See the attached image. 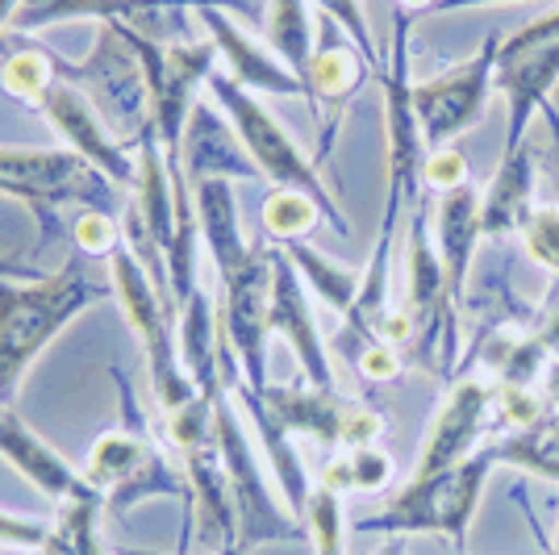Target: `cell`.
I'll return each mask as SVG.
<instances>
[{"instance_id": "cell-20", "label": "cell", "mask_w": 559, "mask_h": 555, "mask_svg": "<svg viewBox=\"0 0 559 555\" xmlns=\"http://www.w3.org/2000/svg\"><path fill=\"white\" fill-rule=\"evenodd\" d=\"M535 180H538V146L531 139L518 146H501V163L492 180L480 192V231L485 238H506L522 231L526 213L535 205Z\"/></svg>"}, {"instance_id": "cell-19", "label": "cell", "mask_w": 559, "mask_h": 555, "mask_svg": "<svg viewBox=\"0 0 559 555\" xmlns=\"http://www.w3.org/2000/svg\"><path fill=\"white\" fill-rule=\"evenodd\" d=\"M0 460L9 463V468H17L29 485L38 488L43 497H50V501H59V506H68L75 497L93 493V485L84 481V472H75V468H71L47 439H38L13 410H0Z\"/></svg>"}, {"instance_id": "cell-16", "label": "cell", "mask_w": 559, "mask_h": 555, "mask_svg": "<svg viewBox=\"0 0 559 555\" xmlns=\"http://www.w3.org/2000/svg\"><path fill=\"white\" fill-rule=\"evenodd\" d=\"M201 13V22L210 29V43L217 47V59L226 63L234 80L242 84V88H251V93H267V96H309L301 75H293V71L284 68L276 59V50L255 43L242 25L234 22L230 13L222 9V4H205V9H197Z\"/></svg>"}, {"instance_id": "cell-48", "label": "cell", "mask_w": 559, "mask_h": 555, "mask_svg": "<svg viewBox=\"0 0 559 555\" xmlns=\"http://www.w3.org/2000/svg\"><path fill=\"white\" fill-rule=\"evenodd\" d=\"M188 9H205V4H242V0H180Z\"/></svg>"}, {"instance_id": "cell-36", "label": "cell", "mask_w": 559, "mask_h": 555, "mask_svg": "<svg viewBox=\"0 0 559 555\" xmlns=\"http://www.w3.org/2000/svg\"><path fill=\"white\" fill-rule=\"evenodd\" d=\"M318 9H322V17H330V22L347 34L368 63H380L372 29H368V17H364V4H359V0H318Z\"/></svg>"}, {"instance_id": "cell-14", "label": "cell", "mask_w": 559, "mask_h": 555, "mask_svg": "<svg viewBox=\"0 0 559 555\" xmlns=\"http://www.w3.org/2000/svg\"><path fill=\"white\" fill-rule=\"evenodd\" d=\"M492 405H497V389L492 385H485V380H460L447 393L443 410L435 414V426H430V439L421 447L414 476H435V472H447L455 463L472 460L480 451V439H485L489 422L497 417Z\"/></svg>"}, {"instance_id": "cell-17", "label": "cell", "mask_w": 559, "mask_h": 555, "mask_svg": "<svg viewBox=\"0 0 559 555\" xmlns=\"http://www.w3.org/2000/svg\"><path fill=\"white\" fill-rule=\"evenodd\" d=\"M559 84V38L535 43L522 50H501L497 75H492V93L506 96L510 105V126H506V146L526 142V130L547 105L551 88Z\"/></svg>"}, {"instance_id": "cell-9", "label": "cell", "mask_w": 559, "mask_h": 555, "mask_svg": "<svg viewBox=\"0 0 559 555\" xmlns=\"http://www.w3.org/2000/svg\"><path fill=\"white\" fill-rule=\"evenodd\" d=\"M259 405L276 417L280 426L297 439L322 442L330 451H355V447H376L384 435V414H376L359 401L338 397V389H313V385H267L255 389Z\"/></svg>"}, {"instance_id": "cell-15", "label": "cell", "mask_w": 559, "mask_h": 555, "mask_svg": "<svg viewBox=\"0 0 559 555\" xmlns=\"http://www.w3.org/2000/svg\"><path fill=\"white\" fill-rule=\"evenodd\" d=\"M180 468L192 488V501H188V547L197 539V547L205 555H238V513H234L230 481H226V468L217 456V442H201L180 456Z\"/></svg>"}, {"instance_id": "cell-4", "label": "cell", "mask_w": 559, "mask_h": 555, "mask_svg": "<svg viewBox=\"0 0 559 555\" xmlns=\"http://www.w3.org/2000/svg\"><path fill=\"white\" fill-rule=\"evenodd\" d=\"M121 389V426L105 430L88 451L84 463V481L105 497V509L114 518H126L134 506L151 497H185L192 501L185 468H171L164 451L146 435V417L139 414V401L130 393V385L114 376Z\"/></svg>"}, {"instance_id": "cell-37", "label": "cell", "mask_w": 559, "mask_h": 555, "mask_svg": "<svg viewBox=\"0 0 559 555\" xmlns=\"http://www.w3.org/2000/svg\"><path fill=\"white\" fill-rule=\"evenodd\" d=\"M421 185L426 192L443 197V192H455V188L467 185V160L460 146H439L426 155V167H421Z\"/></svg>"}, {"instance_id": "cell-26", "label": "cell", "mask_w": 559, "mask_h": 555, "mask_svg": "<svg viewBox=\"0 0 559 555\" xmlns=\"http://www.w3.org/2000/svg\"><path fill=\"white\" fill-rule=\"evenodd\" d=\"M284 255L293 259V268H297V276L305 280V288H313V293L322 297V305H330L334 314L350 318V309H355V302H359L364 272L334 263L330 255H322L318 247H309V243H288Z\"/></svg>"}, {"instance_id": "cell-1", "label": "cell", "mask_w": 559, "mask_h": 555, "mask_svg": "<svg viewBox=\"0 0 559 555\" xmlns=\"http://www.w3.org/2000/svg\"><path fill=\"white\" fill-rule=\"evenodd\" d=\"M109 293L114 284L88 272L84 251H75L50 276H0V410H13V397L22 389L25 371L38 364V355Z\"/></svg>"}, {"instance_id": "cell-47", "label": "cell", "mask_w": 559, "mask_h": 555, "mask_svg": "<svg viewBox=\"0 0 559 555\" xmlns=\"http://www.w3.org/2000/svg\"><path fill=\"white\" fill-rule=\"evenodd\" d=\"M22 555H68V552H63V543H59V539H55V531H50L47 547H38V552H22Z\"/></svg>"}, {"instance_id": "cell-33", "label": "cell", "mask_w": 559, "mask_h": 555, "mask_svg": "<svg viewBox=\"0 0 559 555\" xmlns=\"http://www.w3.org/2000/svg\"><path fill=\"white\" fill-rule=\"evenodd\" d=\"M522 243L526 255L543 272L559 276V201H535L526 222H522Z\"/></svg>"}, {"instance_id": "cell-38", "label": "cell", "mask_w": 559, "mask_h": 555, "mask_svg": "<svg viewBox=\"0 0 559 555\" xmlns=\"http://www.w3.org/2000/svg\"><path fill=\"white\" fill-rule=\"evenodd\" d=\"M50 531L55 527H47L43 518H25V513L0 509V547H9V552H38V547H47Z\"/></svg>"}, {"instance_id": "cell-31", "label": "cell", "mask_w": 559, "mask_h": 555, "mask_svg": "<svg viewBox=\"0 0 559 555\" xmlns=\"http://www.w3.org/2000/svg\"><path fill=\"white\" fill-rule=\"evenodd\" d=\"M305 531H309V547L313 555H343L347 552V509H343V493L330 485H313L309 506H305Z\"/></svg>"}, {"instance_id": "cell-28", "label": "cell", "mask_w": 559, "mask_h": 555, "mask_svg": "<svg viewBox=\"0 0 559 555\" xmlns=\"http://www.w3.org/2000/svg\"><path fill=\"white\" fill-rule=\"evenodd\" d=\"M497 463H510V468H522L531 476H543L559 485V422L556 417H543L531 430H513L501 442H489Z\"/></svg>"}, {"instance_id": "cell-8", "label": "cell", "mask_w": 559, "mask_h": 555, "mask_svg": "<svg viewBox=\"0 0 559 555\" xmlns=\"http://www.w3.org/2000/svg\"><path fill=\"white\" fill-rule=\"evenodd\" d=\"M109 180L68 146H0V197H17L38 217L59 205H96Z\"/></svg>"}, {"instance_id": "cell-29", "label": "cell", "mask_w": 559, "mask_h": 555, "mask_svg": "<svg viewBox=\"0 0 559 555\" xmlns=\"http://www.w3.org/2000/svg\"><path fill=\"white\" fill-rule=\"evenodd\" d=\"M59 75H63L59 55H50V50H17V55H9L0 63V88L13 96V101L38 109Z\"/></svg>"}, {"instance_id": "cell-21", "label": "cell", "mask_w": 559, "mask_h": 555, "mask_svg": "<svg viewBox=\"0 0 559 555\" xmlns=\"http://www.w3.org/2000/svg\"><path fill=\"white\" fill-rule=\"evenodd\" d=\"M480 238H485V231H480V192L472 185L443 192L439 205H435V251H439V263H443L451 305L464 297L472 255H476Z\"/></svg>"}, {"instance_id": "cell-22", "label": "cell", "mask_w": 559, "mask_h": 555, "mask_svg": "<svg viewBox=\"0 0 559 555\" xmlns=\"http://www.w3.org/2000/svg\"><path fill=\"white\" fill-rule=\"evenodd\" d=\"M171 9H188V4H180V0H22V9H17L9 29L34 34L43 25L71 22V17L96 25H139V17H159V13H171Z\"/></svg>"}, {"instance_id": "cell-43", "label": "cell", "mask_w": 559, "mask_h": 555, "mask_svg": "<svg viewBox=\"0 0 559 555\" xmlns=\"http://www.w3.org/2000/svg\"><path fill=\"white\" fill-rule=\"evenodd\" d=\"M538 339L547 343V351H551V355H559V314H556V318H551V322H547V330H543Z\"/></svg>"}, {"instance_id": "cell-10", "label": "cell", "mask_w": 559, "mask_h": 555, "mask_svg": "<svg viewBox=\"0 0 559 555\" xmlns=\"http://www.w3.org/2000/svg\"><path fill=\"white\" fill-rule=\"evenodd\" d=\"M501 43L506 38L489 34L476 47V55H467L464 63H455V68H447L439 75L414 84V105H418L421 134H426L430 151L455 146V139L467 134L485 117V105H489V93H492V75H497V59H501Z\"/></svg>"}, {"instance_id": "cell-44", "label": "cell", "mask_w": 559, "mask_h": 555, "mask_svg": "<svg viewBox=\"0 0 559 555\" xmlns=\"http://www.w3.org/2000/svg\"><path fill=\"white\" fill-rule=\"evenodd\" d=\"M17 9H22V0H0V29H9V25H13Z\"/></svg>"}, {"instance_id": "cell-11", "label": "cell", "mask_w": 559, "mask_h": 555, "mask_svg": "<svg viewBox=\"0 0 559 555\" xmlns=\"http://www.w3.org/2000/svg\"><path fill=\"white\" fill-rule=\"evenodd\" d=\"M222 284V330L230 343L238 371L251 389H267V297H272V255L259 251L247 268H238L230 276L217 280Z\"/></svg>"}, {"instance_id": "cell-25", "label": "cell", "mask_w": 559, "mask_h": 555, "mask_svg": "<svg viewBox=\"0 0 559 555\" xmlns=\"http://www.w3.org/2000/svg\"><path fill=\"white\" fill-rule=\"evenodd\" d=\"M263 38H267V47L276 50V59L293 75H301V80L309 75L313 50H318V25L309 17L305 0H267Z\"/></svg>"}, {"instance_id": "cell-3", "label": "cell", "mask_w": 559, "mask_h": 555, "mask_svg": "<svg viewBox=\"0 0 559 555\" xmlns=\"http://www.w3.org/2000/svg\"><path fill=\"white\" fill-rule=\"evenodd\" d=\"M497 468L492 447H480L472 460L455 463L435 476H409V485L393 493L384 506L359 518L355 531L364 534H389V539H405V534H443L455 543V555H467V531L472 518L480 509V493L485 481Z\"/></svg>"}, {"instance_id": "cell-42", "label": "cell", "mask_w": 559, "mask_h": 555, "mask_svg": "<svg viewBox=\"0 0 559 555\" xmlns=\"http://www.w3.org/2000/svg\"><path fill=\"white\" fill-rule=\"evenodd\" d=\"M485 4H518V0H439L430 13H455V9H485Z\"/></svg>"}, {"instance_id": "cell-6", "label": "cell", "mask_w": 559, "mask_h": 555, "mask_svg": "<svg viewBox=\"0 0 559 555\" xmlns=\"http://www.w3.org/2000/svg\"><path fill=\"white\" fill-rule=\"evenodd\" d=\"M205 93L213 96V105H217L222 114L230 117V126L238 130L247 155L255 160L259 176L272 180V188H297L305 197H313V201L322 205V213H326L330 231L338 234V238H350L347 213L338 209L334 192H330L326 180H322V172H318V163L297 146V139L280 126L276 114H272L251 88H242L230 71H213Z\"/></svg>"}, {"instance_id": "cell-13", "label": "cell", "mask_w": 559, "mask_h": 555, "mask_svg": "<svg viewBox=\"0 0 559 555\" xmlns=\"http://www.w3.org/2000/svg\"><path fill=\"white\" fill-rule=\"evenodd\" d=\"M38 114L47 117L50 126L59 130V139L68 151H75L84 163H93L96 172L117 188H134V176H139V160L121 146V142L109 134L105 117L96 114V105L80 93L75 84H55Z\"/></svg>"}, {"instance_id": "cell-7", "label": "cell", "mask_w": 559, "mask_h": 555, "mask_svg": "<svg viewBox=\"0 0 559 555\" xmlns=\"http://www.w3.org/2000/svg\"><path fill=\"white\" fill-rule=\"evenodd\" d=\"M109 284H114L117 305H121V314H126V322H130L142 355H146V380H151V393L159 401V410L164 414L185 410L188 401L201 397V389L180 359L176 309L167 302V293L146 276V268L130 255L126 243L109 255Z\"/></svg>"}, {"instance_id": "cell-46", "label": "cell", "mask_w": 559, "mask_h": 555, "mask_svg": "<svg viewBox=\"0 0 559 555\" xmlns=\"http://www.w3.org/2000/svg\"><path fill=\"white\" fill-rule=\"evenodd\" d=\"M547 380H551V405L559 410V355L547 364Z\"/></svg>"}, {"instance_id": "cell-34", "label": "cell", "mask_w": 559, "mask_h": 555, "mask_svg": "<svg viewBox=\"0 0 559 555\" xmlns=\"http://www.w3.org/2000/svg\"><path fill=\"white\" fill-rule=\"evenodd\" d=\"M71 238H75V247L84 255L109 259V255L121 247V222L105 217L100 209H84V213L75 217V226H71Z\"/></svg>"}, {"instance_id": "cell-23", "label": "cell", "mask_w": 559, "mask_h": 555, "mask_svg": "<svg viewBox=\"0 0 559 555\" xmlns=\"http://www.w3.org/2000/svg\"><path fill=\"white\" fill-rule=\"evenodd\" d=\"M405 309L414 314L418 326H430L435 318H451V297H447V276L439 251H435V234L426 226V209L414 213L409 222V243H405Z\"/></svg>"}, {"instance_id": "cell-35", "label": "cell", "mask_w": 559, "mask_h": 555, "mask_svg": "<svg viewBox=\"0 0 559 555\" xmlns=\"http://www.w3.org/2000/svg\"><path fill=\"white\" fill-rule=\"evenodd\" d=\"M497 422L510 430H531L547 417V401L535 397L531 389H513V385H497Z\"/></svg>"}, {"instance_id": "cell-2", "label": "cell", "mask_w": 559, "mask_h": 555, "mask_svg": "<svg viewBox=\"0 0 559 555\" xmlns=\"http://www.w3.org/2000/svg\"><path fill=\"white\" fill-rule=\"evenodd\" d=\"M409 29L414 13L396 9L393 13V47H389V68L380 71L384 84V172H389V201L376 234V259H393V238L401 213L421 205V167H426V134H421L418 105H414V71H409Z\"/></svg>"}, {"instance_id": "cell-49", "label": "cell", "mask_w": 559, "mask_h": 555, "mask_svg": "<svg viewBox=\"0 0 559 555\" xmlns=\"http://www.w3.org/2000/svg\"><path fill=\"white\" fill-rule=\"evenodd\" d=\"M405 552V543H401V539H393V543H389V552H380V555H401Z\"/></svg>"}, {"instance_id": "cell-39", "label": "cell", "mask_w": 559, "mask_h": 555, "mask_svg": "<svg viewBox=\"0 0 559 555\" xmlns=\"http://www.w3.org/2000/svg\"><path fill=\"white\" fill-rule=\"evenodd\" d=\"M355 368H359V376L364 380H372V385H389V380H396L401 376V351L393 347V343H384V339H368L364 347L355 351Z\"/></svg>"}, {"instance_id": "cell-18", "label": "cell", "mask_w": 559, "mask_h": 555, "mask_svg": "<svg viewBox=\"0 0 559 555\" xmlns=\"http://www.w3.org/2000/svg\"><path fill=\"white\" fill-rule=\"evenodd\" d=\"M185 176L188 185L226 176V180H255L259 167L247 155V146L230 126V117L222 114L213 101H197L185 126Z\"/></svg>"}, {"instance_id": "cell-32", "label": "cell", "mask_w": 559, "mask_h": 555, "mask_svg": "<svg viewBox=\"0 0 559 555\" xmlns=\"http://www.w3.org/2000/svg\"><path fill=\"white\" fill-rule=\"evenodd\" d=\"M100 509H105V497L100 493H84V497H75L68 506H59V522H55V539L63 543V552L68 555H114L105 543H100V527H96V518H100Z\"/></svg>"}, {"instance_id": "cell-30", "label": "cell", "mask_w": 559, "mask_h": 555, "mask_svg": "<svg viewBox=\"0 0 559 555\" xmlns=\"http://www.w3.org/2000/svg\"><path fill=\"white\" fill-rule=\"evenodd\" d=\"M389 481H393V460L380 447L343 451L322 472V485H330L334 493H380V488H389Z\"/></svg>"}, {"instance_id": "cell-41", "label": "cell", "mask_w": 559, "mask_h": 555, "mask_svg": "<svg viewBox=\"0 0 559 555\" xmlns=\"http://www.w3.org/2000/svg\"><path fill=\"white\" fill-rule=\"evenodd\" d=\"M0 276H9V280H38L43 272H38V268H29V263H22V259H13V255H0Z\"/></svg>"}, {"instance_id": "cell-24", "label": "cell", "mask_w": 559, "mask_h": 555, "mask_svg": "<svg viewBox=\"0 0 559 555\" xmlns=\"http://www.w3.org/2000/svg\"><path fill=\"white\" fill-rule=\"evenodd\" d=\"M368 59L359 55V47L343 38V43H330L322 38V47L313 50V63H309V75H305V88H309V105H313V114H322V109H343L350 96L364 88V80H368Z\"/></svg>"}, {"instance_id": "cell-12", "label": "cell", "mask_w": 559, "mask_h": 555, "mask_svg": "<svg viewBox=\"0 0 559 555\" xmlns=\"http://www.w3.org/2000/svg\"><path fill=\"white\" fill-rule=\"evenodd\" d=\"M272 297H267V322H272V334H280L288 351L297 355L305 380L313 389H338L334 385V364H330L326 339L318 330V318H313V305H309V288L305 280L297 276L293 259L284 255V247H272Z\"/></svg>"}, {"instance_id": "cell-27", "label": "cell", "mask_w": 559, "mask_h": 555, "mask_svg": "<svg viewBox=\"0 0 559 555\" xmlns=\"http://www.w3.org/2000/svg\"><path fill=\"white\" fill-rule=\"evenodd\" d=\"M326 222L322 205L313 197H305L297 188H272L259 205V226L263 234L276 243V247H288V243H309V234Z\"/></svg>"}, {"instance_id": "cell-5", "label": "cell", "mask_w": 559, "mask_h": 555, "mask_svg": "<svg viewBox=\"0 0 559 555\" xmlns=\"http://www.w3.org/2000/svg\"><path fill=\"white\" fill-rule=\"evenodd\" d=\"M213 442L230 481L234 513H238V555H251L267 543H309L305 522L280 497L263 451L247 435L242 410L234 405L230 393H222L213 405Z\"/></svg>"}, {"instance_id": "cell-40", "label": "cell", "mask_w": 559, "mask_h": 555, "mask_svg": "<svg viewBox=\"0 0 559 555\" xmlns=\"http://www.w3.org/2000/svg\"><path fill=\"white\" fill-rule=\"evenodd\" d=\"M538 117H543V130H547V142L538 146V172L547 176V185L556 188V197H559V109L547 101V105L538 109Z\"/></svg>"}, {"instance_id": "cell-51", "label": "cell", "mask_w": 559, "mask_h": 555, "mask_svg": "<svg viewBox=\"0 0 559 555\" xmlns=\"http://www.w3.org/2000/svg\"><path fill=\"white\" fill-rule=\"evenodd\" d=\"M551 555H559V539H556V552H551Z\"/></svg>"}, {"instance_id": "cell-50", "label": "cell", "mask_w": 559, "mask_h": 555, "mask_svg": "<svg viewBox=\"0 0 559 555\" xmlns=\"http://www.w3.org/2000/svg\"><path fill=\"white\" fill-rule=\"evenodd\" d=\"M117 555H159V552H139V547H121Z\"/></svg>"}, {"instance_id": "cell-45", "label": "cell", "mask_w": 559, "mask_h": 555, "mask_svg": "<svg viewBox=\"0 0 559 555\" xmlns=\"http://www.w3.org/2000/svg\"><path fill=\"white\" fill-rule=\"evenodd\" d=\"M439 0H396V9H405V13H430Z\"/></svg>"}]
</instances>
